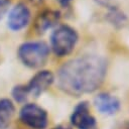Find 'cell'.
<instances>
[{
  "label": "cell",
  "instance_id": "1",
  "mask_svg": "<svg viewBox=\"0 0 129 129\" xmlns=\"http://www.w3.org/2000/svg\"><path fill=\"white\" fill-rule=\"evenodd\" d=\"M107 61L96 54H86L64 62L57 72V85L71 96H82L96 91L104 82Z\"/></svg>",
  "mask_w": 129,
  "mask_h": 129
},
{
  "label": "cell",
  "instance_id": "2",
  "mask_svg": "<svg viewBox=\"0 0 129 129\" xmlns=\"http://www.w3.org/2000/svg\"><path fill=\"white\" fill-rule=\"evenodd\" d=\"M49 47L43 41H28L20 45L18 56L28 68L36 69L43 66L48 57Z\"/></svg>",
  "mask_w": 129,
  "mask_h": 129
},
{
  "label": "cell",
  "instance_id": "3",
  "mask_svg": "<svg viewBox=\"0 0 129 129\" xmlns=\"http://www.w3.org/2000/svg\"><path fill=\"white\" fill-rule=\"evenodd\" d=\"M78 32L69 25H60L50 35V45L57 56L68 55L73 51L78 41Z\"/></svg>",
  "mask_w": 129,
  "mask_h": 129
},
{
  "label": "cell",
  "instance_id": "4",
  "mask_svg": "<svg viewBox=\"0 0 129 129\" xmlns=\"http://www.w3.org/2000/svg\"><path fill=\"white\" fill-rule=\"evenodd\" d=\"M20 120L32 129H44L47 126V113L36 104H25L20 110Z\"/></svg>",
  "mask_w": 129,
  "mask_h": 129
},
{
  "label": "cell",
  "instance_id": "5",
  "mask_svg": "<svg viewBox=\"0 0 129 129\" xmlns=\"http://www.w3.org/2000/svg\"><path fill=\"white\" fill-rule=\"evenodd\" d=\"M71 122L78 129H96L97 127V121L91 114L87 101H83L75 107L71 115Z\"/></svg>",
  "mask_w": 129,
  "mask_h": 129
},
{
  "label": "cell",
  "instance_id": "6",
  "mask_svg": "<svg viewBox=\"0 0 129 129\" xmlns=\"http://www.w3.org/2000/svg\"><path fill=\"white\" fill-rule=\"evenodd\" d=\"M54 77L49 71H40L35 74L29 83L25 86L28 96H32L34 98L39 97L49 86L53 83Z\"/></svg>",
  "mask_w": 129,
  "mask_h": 129
},
{
  "label": "cell",
  "instance_id": "7",
  "mask_svg": "<svg viewBox=\"0 0 129 129\" xmlns=\"http://www.w3.org/2000/svg\"><path fill=\"white\" fill-rule=\"evenodd\" d=\"M30 19L29 9L22 3L15 5L8 15V26L11 30H20L27 25Z\"/></svg>",
  "mask_w": 129,
  "mask_h": 129
},
{
  "label": "cell",
  "instance_id": "8",
  "mask_svg": "<svg viewBox=\"0 0 129 129\" xmlns=\"http://www.w3.org/2000/svg\"><path fill=\"white\" fill-rule=\"evenodd\" d=\"M94 104L98 111L105 115H114L120 109L119 99L109 93L98 94L94 99Z\"/></svg>",
  "mask_w": 129,
  "mask_h": 129
},
{
  "label": "cell",
  "instance_id": "9",
  "mask_svg": "<svg viewBox=\"0 0 129 129\" xmlns=\"http://www.w3.org/2000/svg\"><path fill=\"white\" fill-rule=\"evenodd\" d=\"M60 18V13L56 10H44L34 21V28L37 33L42 34L52 26H54Z\"/></svg>",
  "mask_w": 129,
  "mask_h": 129
},
{
  "label": "cell",
  "instance_id": "10",
  "mask_svg": "<svg viewBox=\"0 0 129 129\" xmlns=\"http://www.w3.org/2000/svg\"><path fill=\"white\" fill-rule=\"evenodd\" d=\"M14 111V105L10 100H0V129H6L9 126Z\"/></svg>",
  "mask_w": 129,
  "mask_h": 129
},
{
  "label": "cell",
  "instance_id": "11",
  "mask_svg": "<svg viewBox=\"0 0 129 129\" xmlns=\"http://www.w3.org/2000/svg\"><path fill=\"white\" fill-rule=\"evenodd\" d=\"M12 96L19 103L25 102L28 98V93L26 91L25 86H22V85L21 86H16L12 91Z\"/></svg>",
  "mask_w": 129,
  "mask_h": 129
},
{
  "label": "cell",
  "instance_id": "12",
  "mask_svg": "<svg viewBox=\"0 0 129 129\" xmlns=\"http://www.w3.org/2000/svg\"><path fill=\"white\" fill-rule=\"evenodd\" d=\"M9 4H10V1L9 0H0V19L6 13Z\"/></svg>",
  "mask_w": 129,
  "mask_h": 129
},
{
  "label": "cell",
  "instance_id": "13",
  "mask_svg": "<svg viewBox=\"0 0 129 129\" xmlns=\"http://www.w3.org/2000/svg\"><path fill=\"white\" fill-rule=\"evenodd\" d=\"M58 2H59V4L62 6V7H69L70 6V4H71V2H72V0H57Z\"/></svg>",
  "mask_w": 129,
  "mask_h": 129
},
{
  "label": "cell",
  "instance_id": "14",
  "mask_svg": "<svg viewBox=\"0 0 129 129\" xmlns=\"http://www.w3.org/2000/svg\"><path fill=\"white\" fill-rule=\"evenodd\" d=\"M52 129H72V128H70L69 126H63V125H58V126H55V127H53Z\"/></svg>",
  "mask_w": 129,
  "mask_h": 129
},
{
  "label": "cell",
  "instance_id": "15",
  "mask_svg": "<svg viewBox=\"0 0 129 129\" xmlns=\"http://www.w3.org/2000/svg\"><path fill=\"white\" fill-rule=\"evenodd\" d=\"M30 1L33 4H40L41 2H43V0H30Z\"/></svg>",
  "mask_w": 129,
  "mask_h": 129
},
{
  "label": "cell",
  "instance_id": "16",
  "mask_svg": "<svg viewBox=\"0 0 129 129\" xmlns=\"http://www.w3.org/2000/svg\"><path fill=\"white\" fill-rule=\"evenodd\" d=\"M128 128H129V126H128Z\"/></svg>",
  "mask_w": 129,
  "mask_h": 129
}]
</instances>
